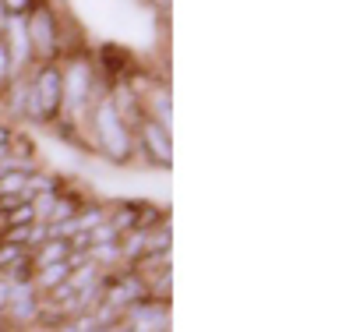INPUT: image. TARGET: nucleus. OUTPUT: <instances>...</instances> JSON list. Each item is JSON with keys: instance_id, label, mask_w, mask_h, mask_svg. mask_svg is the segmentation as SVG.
I'll return each mask as SVG.
<instances>
[{"instance_id": "6", "label": "nucleus", "mask_w": 353, "mask_h": 332, "mask_svg": "<svg viewBox=\"0 0 353 332\" xmlns=\"http://www.w3.org/2000/svg\"><path fill=\"white\" fill-rule=\"evenodd\" d=\"M138 64H141V60H138L128 46H121V43H99V46L92 50V68H96V75H99L110 88L124 85V81L138 71Z\"/></svg>"}, {"instance_id": "15", "label": "nucleus", "mask_w": 353, "mask_h": 332, "mask_svg": "<svg viewBox=\"0 0 353 332\" xmlns=\"http://www.w3.org/2000/svg\"><path fill=\"white\" fill-rule=\"evenodd\" d=\"M88 240H92V244H113V240H121V233H117L113 223L106 219V223H99L96 230H88Z\"/></svg>"}, {"instance_id": "14", "label": "nucleus", "mask_w": 353, "mask_h": 332, "mask_svg": "<svg viewBox=\"0 0 353 332\" xmlns=\"http://www.w3.org/2000/svg\"><path fill=\"white\" fill-rule=\"evenodd\" d=\"M39 4H43V0H0V8H4L11 18H25V14H32Z\"/></svg>"}, {"instance_id": "18", "label": "nucleus", "mask_w": 353, "mask_h": 332, "mask_svg": "<svg viewBox=\"0 0 353 332\" xmlns=\"http://www.w3.org/2000/svg\"><path fill=\"white\" fill-rule=\"evenodd\" d=\"M14 128H18V124H11L8 117H0V148H8V145H11V138H14Z\"/></svg>"}, {"instance_id": "11", "label": "nucleus", "mask_w": 353, "mask_h": 332, "mask_svg": "<svg viewBox=\"0 0 353 332\" xmlns=\"http://www.w3.org/2000/svg\"><path fill=\"white\" fill-rule=\"evenodd\" d=\"M8 153H11L14 159H39V148H36L32 135L21 131V128H14V138H11V145H8Z\"/></svg>"}, {"instance_id": "16", "label": "nucleus", "mask_w": 353, "mask_h": 332, "mask_svg": "<svg viewBox=\"0 0 353 332\" xmlns=\"http://www.w3.org/2000/svg\"><path fill=\"white\" fill-rule=\"evenodd\" d=\"M28 251L25 248H18V244H0V273H4V268H11L14 262H21Z\"/></svg>"}, {"instance_id": "5", "label": "nucleus", "mask_w": 353, "mask_h": 332, "mask_svg": "<svg viewBox=\"0 0 353 332\" xmlns=\"http://www.w3.org/2000/svg\"><path fill=\"white\" fill-rule=\"evenodd\" d=\"M25 32H28V46H32V60L36 64H53L57 60V32H61V8L53 0L25 14Z\"/></svg>"}, {"instance_id": "12", "label": "nucleus", "mask_w": 353, "mask_h": 332, "mask_svg": "<svg viewBox=\"0 0 353 332\" xmlns=\"http://www.w3.org/2000/svg\"><path fill=\"white\" fill-rule=\"evenodd\" d=\"M4 230H11V226H32L36 223V213H32V202H18L14 208H8L4 216Z\"/></svg>"}, {"instance_id": "2", "label": "nucleus", "mask_w": 353, "mask_h": 332, "mask_svg": "<svg viewBox=\"0 0 353 332\" xmlns=\"http://www.w3.org/2000/svg\"><path fill=\"white\" fill-rule=\"evenodd\" d=\"M106 92H110V85L96 75L92 53L61 60V113H57V117L81 120V113L92 106L96 99H103Z\"/></svg>"}, {"instance_id": "4", "label": "nucleus", "mask_w": 353, "mask_h": 332, "mask_svg": "<svg viewBox=\"0 0 353 332\" xmlns=\"http://www.w3.org/2000/svg\"><path fill=\"white\" fill-rule=\"evenodd\" d=\"M131 166H173V131L156 124L152 117H141L134 128V163Z\"/></svg>"}, {"instance_id": "9", "label": "nucleus", "mask_w": 353, "mask_h": 332, "mask_svg": "<svg viewBox=\"0 0 353 332\" xmlns=\"http://www.w3.org/2000/svg\"><path fill=\"white\" fill-rule=\"evenodd\" d=\"M106 219H110V202H99V198H88V202L78 208V216H74V223H78L81 233L96 230V226L106 223Z\"/></svg>"}, {"instance_id": "19", "label": "nucleus", "mask_w": 353, "mask_h": 332, "mask_svg": "<svg viewBox=\"0 0 353 332\" xmlns=\"http://www.w3.org/2000/svg\"><path fill=\"white\" fill-rule=\"evenodd\" d=\"M32 329H36V325H32ZM36 332H50V329H36Z\"/></svg>"}, {"instance_id": "7", "label": "nucleus", "mask_w": 353, "mask_h": 332, "mask_svg": "<svg viewBox=\"0 0 353 332\" xmlns=\"http://www.w3.org/2000/svg\"><path fill=\"white\" fill-rule=\"evenodd\" d=\"M0 39H4L8 53H11V64H14V75L21 78L28 68L36 64L32 60V46H28V32H25V18H8L4 32H0Z\"/></svg>"}, {"instance_id": "3", "label": "nucleus", "mask_w": 353, "mask_h": 332, "mask_svg": "<svg viewBox=\"0 0 353 332\" xmlns=\"http://www.w3.org/2000/svg\"><path fill=\"white\" fill-rule=\"evenodd\" d=\"M25 124L50 128L61 113V64H32L25 75Z\"/></svg>"}, {"instance_id": "13", "label": "nucleus", "mask_w": 353, "mask_h": 332, "mask_svg": "<svg viewBox=\"0 0 353 332\" xmlns=\"http://www.w3.org/2000/svg\"><path fill=\"white\" fill-rule=\"evenodd\" d=\"M18 75H14V64H11V53H8V46H4V39H0V96L11 88V81H14Z\"/></svg>"}, {"instance_id": "17", "label": "nucleus", "mask_w": 353, "mask_h": 332, "mask_svg": "<svg viewBox=\"0 0 353 332\" xmlns=\"http://www.w3.org/2000/svg\"><path fill=\"white\" fill-rule=\"evenodd\" d=\"M46 240H50V230H46V223H32V226H28V251H32V248H39V244H46Z\"/></svg>"}, {"instance_id": "1", "label": "nucleus", "mask_w": 353, "mask_h": 332, "mask_svg": "<svg viewBox=\"0 0 353 332\" xmlns=\"http://www.w3.org/2000/svg\"><path fill=\"white\" fill-rule=\"evenodd\" d=\"M78 128H81L88 148H92L99 159H106L113 166H131L134 163V131L124 124V117L117 113L110 92L81 113Z\"/></svg>"}, {"instance_id": "10", "label": "nucleus", "mask_w": 353, "mask_h": 332, "mask_svg": "<svg viewBox=\"0 0 353 332\" xmlns=\"http://www.w3.org/2000/svg\"><path fill=\"white\" fill-rule=\"evenodd\" d=\"M68 276H71V265H68V258H64V262H53V265H43V268H36L32 286H36L39 293H50L53 286H61Z\"/></svg>"}, {"instance_id": "8", "label": "nucleus", "mask_w": 353, "mask_h": 332, "mask_svg": "<svg viewBox=\"0 0 353 332\" xmlns=\"http://www.w3.org/2000/svg\"><path fill=\"white\" fill-rule=\"evenodd\" d=\"M141 110L145 117H152L156 124L173 131V96H170V81H156L149 92L141 96Z\"/></svg>"}]
</instances>
